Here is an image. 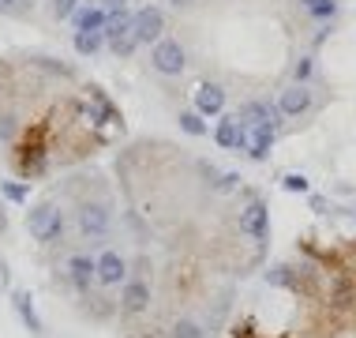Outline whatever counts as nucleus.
<instances>
[{
    "mask_svg": "<svg viewBox=\"0 0 356 338\" xmlns=\"http://www.w3.org/2000/svg\"><path fill=\"white\" fill-rule=\"evenodd\" d=\"M26 233H31L38 245H60L64 237V210L56 203H38V207L26 215Z\"/></svg>",
    "mask_w": 356,
    "mask_h": 338,
    "instance_id": "f257e3e1",
    "label": "nucleus"
},
{
    "mask_svg": "<svg viewBox=\"0 0 356 338\" xmlns=\"http://www.w3.org/2000/svg\"><path fill=\"white\" fill-rule=\"evenodd\" d=\"M75 226H79L83 240H105V237H109V226H113V215H109L105 203L83 199L79 210H75Z\"/></svg>",
    "mask_w": 356,
    "mask_h": 338,
    "instance_id": "f03ea898",
    "label": "nucleus"
},
{
    "mask_svg": "<svg viewBox=\"0 0 356 338\" xmlns=\"http://www.w3.org/2000/svg\"><path fill=\"white\" fill-rule=\"evenodd\" d=\"M236 229L244 233L248 240H255V245H266L270 240V207H266L263 199H248V207L236 215Z\"/></svg>",
    "mask_w": 356,
    "mask_h": 338,
    "instance_id": "7ed1b4c3",
    "label": "nucleus"
},
{
    "mask_svg": "<svg viewBox=\"0 0 356 338\" xmlns=\"http://www.w3.org/2000/svg\"><path fill=\"white\" fill-rule=\"evenodd\" d=\"M154 68H158L161 75H180L184 72V64H188V56H184V45L180 42H172V38H161V42H154Z\"/></svg>",
    "mask_w": 356,
    "mask_h": 338,
    "instance_id": "20e7f679",
    "label": "nucleus"
},
{
    "mask_svg": "<svg viewBox=\"0 0 356 338\" xmlns=\"http://www.w3.org/2000/svg\"><path fill=\"white\" fill-rule=\"evenodd\" d=\"M161 31H165V15H161V8H143V12L131 15V34L143 42H161Z\"/></svg>",
    "mask_w": 356,
    "mask_h": 338,
    "instance_id": "39448f33",
    "label": "nucleus"
},
{
    "mask_svg": "<svg viewBox=\"0 0 356 338\" xmlns=\"http://www.w3.org/2000/svg\"><path fill=\"white\" fill-rule=\"evenodd\" d=\"M147 305H150L147 278H128V282L120 286V312L124 316H139V312H147Z\"/></svg>",
    "mask_w": 356,
    "mask_h": 338,
    "instance_id": "423d86ee",
    "label": "nucleus"
},
{
    "mask_svg": "<svg viewBox=\"0 0 356 338\" xmlns=\"http://www.w3.org/2000/svg\"><path fill=\"white\" fill-rule=\"evenodd\" d=\"M236 117L244 121L248 128H277V124H282V109H277L274 102H248Z\"/></svg>",
    "mask_w": 356,
    "mask_h": 338,
    "instance_id": "0eeeda50",
    "label": "nucleus"
},
{
    "mask_svg": "<svg viewBox=\"0 0 356 338\" xmlns=\"http://www.w3.org/2000/svg\"><path fill=\"white\" fill-rule=\"evenodd\" d=\"M214 139H218V147H225V151H244L248 147V124L233 113V117L218 121Z\"/></svg>",
    "mask_w": 356,
    "mask_h": 338,
    "instance_id": "6e6552de",
    "label": "nucleus"
},
{
    "mask_svg": "<svg viewBox=\"0 0 356 338\" xmlns=\"http://www.w3.org/2000/svg\"><path fill=\"white\" fill-rule=\"evenodd\" d=\"M98 282L102 286H124V282H128V259H124L120 252H113V248H109V252H102L98 256Z\"/></svg>",
    "mask_w": 356,
    "mask_h": 338,
    "instance_id": "1a4fd4ad",
    "label": "nucleus"
},
{
    "mask_svg": "<svg viewBox=\"0 0 356 338\" xmlns=\"http://www.w3.org/2000/svg\"><path fill=\"white\" fill-rule=\"evenodd\" d=\"M68 282L79 289V293H90V286L98 282V259H90V256H72V259H68Z\"/></svg>",
    "mask_w": 356,
    "mask_h": 338,
    "instance_id": "9d476101",
    "label": "nucleus"
},
{
    "mask_svg": "<svg viewBox=\"0 0 356 338\" xmlns=\"http://www.w3.org/2000/svg\"><path fill=\"white\" fill-rule=\"evenodd\" d=\"M277 109H282V117H304V113L312 109V91H307L304 83L285 86L282 98H277Z\"/></svg>",
    "mask_w": 356,
    "mask_h": 338,
    "instance_id": "9b49d317",
    "label": "nucleus"
},
{
    "mask_svg": "<svg viewBox=\"0 0 356 338\" xmlns=\"http://www.w3.org/2000/svg\"><path fill=\"white\" fill-rule=\"evenodd\" d=\"M195 109L203 113V117L221 113V109H225V91H221L218 83H199L195 86Z\"/></svg>",
    "mask_w": 356,
    "mask_h": 338,
    "instance_id": "f8f14e48",
    "label": "nucleus"
},
{
    "mask_svg": "<svg viewBox=\"0 0 356 338\" xmlns=\"http://www.w3.org/2000/svg\"><path fill=\"white\" fill-rule=\"evenodd\" d=\"M274 135L277 128H248V158L252 162H266L270 158V151H274Z\"/></svg>",
    "mask_w": 356,
    "mask_h": 338,
    "instance_id": "ddd939ff",
    "label": "nucleus"
},
{
    "mask_svg": "<svg viewBox=\"0 0 356 338\" xmlns=\"http://www.w3.org/2000/svg\"><path fill=\"white\" fill-rule=\"evenodd\" d=\"M124 34H131V12L128 8H109V19H105V42H120Z\"/></svg>",
    "mask_w": 356,
    "mask_h": 338,
    "instance_id": "4468645a",
    "label": "nucleus"
},
{
    "mask_svg": "<svg viewBox=\"0 0 356 338\" xmlns=\"http://www.w3.org/2000/svg\"><path fill=\"white\" fill-rule=\"evenodd\" d=\"M12 305H15L19 320L26 323V331L42 335V320H38V312H34V297H31V293H15V297H12Z\"/></svg>",
    "mask_w": 356,
    "mask_h": 338,
    "instance_id": "2eb2a0df",
    "label": "nucleus"
},
{
    "mask_svg": "<svg viewBox=\"0 0 356 338\" xmlns=\"http://www.w3.org/2000/svg\"><path fill=\"white\" fill-rule=\"evenodd\" d=\"M86 98L94 102V109H98V117H102V124H120V109L113 105L105 94L98 91V86H86Z\"/></svg>",
    "mask_w": 356,
    "mask_h": 338,
    "instance_id": "dca6fc26",
    "label": "nucleus"
},
{
    "mask_svg": "<svg viewBox=\"0 0 356 338\" xmlns=\"http://www.w3.org/2000/svg\"><path fill=\"white\" fill-rule=\"evenodd\" d=\"M105 19L109 12H102V8H83V12H75V31H105Z\"/></svg>",
    "mask_w": 356,
    "mask_h": 338,
    "instance_id": "f3484780",
    "label": "nucleus"
},
{
    "mask_svg": "<svg viewBox=\"0 0 356 338\" xmlns=\"http://www.w3.org/2000/svg\"><path fill=\"white\" fill-rule=\"evenodd\" d=\"M102 42H105V31H75V53L79 56H90V53H98L102 49Z\"/></svg>",
    "mask_w": 356,
    "mask_h": 338,
    "instance_id": "a211bd4d",
    "label": "nucleus"
},
{
    "mask_svg": "<svg viewBox=\"0 0 356 338\" xmlns=\"http://www.w3.org/2000/svg\"><path fill=\"white\" fill-rule=\"evenodd\" d=\"M300 8H304L312 19H319V23L334 19V12H338V4H334V0H300Z\"/></svg>",
    "mask_w": 356,
    "mask_h": 338,
    "instance_id": "6ab92c4d",
    "label": "nucleus"
},
{
    "mask_svg": "<svg viewBox=\"0 0 356 338\" xmlns=\"http://www.w3.org/2000/svg\"><path fill=\"white\" fill-rule=\"evenodd\" d=\"M180 128H184L188 135H207V124H203V113L199 109H188V113H180Z\"/></svg>",
    "mask_w": 356,
    "mask_h": 338,
    "instance_id": "aec40b11",
    "label": "nucleus"
},
{
    "mask_svg": "<svg viewBox=\"0 0 356 338\" xmlns=\"http://www.w3.org/2000/svg\"><path fill=\"white\" fill-rule=\"evenodd\" d=\"M172 338H207V331L195 320H177L172 323Z\"/></svg>",
    "mask_w": 356,
    "mask_h": 338,
    "instance_id": "412c9836",
    "label": "nucleus"
},
{
    "mask_svg": "<svg viewBox=\"0 0 356 338\" xmlns=\"http://www.w3.org/2000/svg\"><path fill=\"white\" fill-rule=\"evenodd\" d=\"M0 192H4V199H12V203H26V185H19V180H4Z\"/></svg>",
    "mask_w": 356,
    "mask_h": 338,
    "instance_id": "4be33fe9",
    "label": "nucleus"
},
{
    "mask_svg": "<svg viewBox=\"0 0 356 338\" xmlns=\"http://www.w3.org/2000/svg\"><path fill=\"white\" fill-rule=\"evenodd\" d=\"M15 128H19V121L12 117V113H0V143H12Z\"/></svg>",
    "mask_w": 356,
    "mask_h": 338,
    "instance_id": "5701e85b",
    "label": "nucleus"
},
{
    "mask_svg": "<svg viewBox=\"0 0 356 338\" xmlns=\"http://www.w3.org/2000/svg\"><path fill=\"white\" fill-rule=\"evenodd\" d=\"M75 8H79V0H49V12H53L56 19H68Z\"/></svg>",
    "mask_w": 356,
    "mask_h": 338,
    "instance_id": "b1692460",
    "label": "nucleus"
},
{
    "mask_svg": "<svg viewBox=\"0 0 356 338\" xmlns=\"http://www.w3.org/2000/svg\"><path fill=\"white\" fill-rule=\"evenodd\" d=\"M136 45H139L136 34H124L120 42H113V53H117V56H131V53H136Z\"/></svg>",
    "mask_w": 356,
    "mask_h": 338,
    "instance_id": "393cba45",
    "label": "nucleus"
},
{
    "mask_svg": "<svg viewBox=\"0 0 356 338\" xmlns=\"http://www.w3.org/2000/svg\"><path fill=\"white\" fill-rule=\"evenodd\" d=\"M282 188H285V192H300V196H304L312 185H307V177H300V173H289V177L282 180Z\"/></svg>",
    "mask_w": 356,
    "mask_h": 338,
    "instance_id": "a878e982",
    "label": "nucleus"
},
{
    "mask_svg": "<svg viewBox=\"0 0 356 338\" xmlns=\"http://www.w3.org/2000/svg\"><path fill=\"white\" fill-rule=\"evenodd\" d=\"M214 188L218 192H233V188H240V177L236 173H221V177L214 180Z\"/></svg>",
    "mask_w": 356,
    "mask_h": 338,
    "instance_id": "bb28decb",
    "label": "nucleus"
},
{
    "mask_svg": "<svg viewBox=\"0 0 356 338\" xmlns=\"http://www.w3.org/2000/svg\"><path fill=\"white\" fill-rule=\"evenodd\" d=\"M307 75H312V61H307V56H304V61L296 64V83H304Z\"/></svg>",
    "mask_w": 356,
    "mask_h": 338,
    "instance_id": "cd10ccee",
    "label": "nucleus"
},
{
    "mask_svg": "<svg viewBox=\"0 0 356 338\" xmlns=\"http://www.w3.org/2000/svg\"><path fill=\"white\" fill-rule=\"evenodd\" d=\"M4 289H8V267L0 263V293H4Z\"/></svg>",
    "mask_w": 356,
    "mask_h": 338,
    "instance_id": "c85d7f7f",
    "label": "nucleus"
},
{
    "mask_svg": "<svg viewBox=\"0 0 356 338\" xmlns=\"http://www.w3.org/2000/svg\"><path fill=\"white\" fill-rule=\"evenodd\" d=\"M105 4H109V8H124V0H105Z\"/></svg>",
    "mask_w": 356,
    "mask_h": 338,
    "instance_id": "c756f323",
    "label": "nucleus"
},
{
    "mask_svg": "<svg viewBox=\"0 0 356 338\" xmlns=\"http://www.w3.org/2000/svg\"><path fill=\"white\" fill-rule=\"evenodd\" d=\"M172 4H180V8H188V4H191V0H172Z\"/></svg>",
    "mask_w": 356,
    "mask_h": 338,
    "instance_id": "7c9ffc66",
    "label": "nucleus"
},
{
    "mask_svg": "<svg viewBox=\"0 0 356 338\" xmlns=\"http://www.w3.org/2000/svg\"><path fill=\"white\" fill-rule=\"evenodd\" d=\"M15 4V0H0V8H12Z\"/></svg>",
    "mask_w": 356,
    "mask_h": 338,
    "instance_id": "2f4dec72",
    "label": "nucleus"
}]
</instances>
